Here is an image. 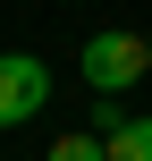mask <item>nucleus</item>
Wrapping results in <instances>:
<instances>
[{
  "instance_id": "f257e3e1",
  "label": "nucleus",
  "mask_w": 152,
  "mask_h": 161,
  "mask_svg": "<svg viewBox=\"0 0 152 161\" xmlns=\"http://www.w3.org/2000/svg\"><path fill=\"white\" fill-rule=\"evenodd\" d=\"M144 68H152V42H135V34H93V42H85V85H93V93L135 85Z\"/></svg>"
},
{
  "instance_id": "f03ea898",
  "label": "nucleus",
  "mask_w": 152,
  "mask_h": 161,
  "mask_svg": "<svg viewBox=\"0 0 152 161\" xmlns=\"http://www.w3.org/2000/svg\"><path fill=\"white\" fill-rule=\"evenodd\" d=\"M42 102H51V68H42V59H25V51H0V127L34 119Z\"/></svg>"
},
{
  "instance_id": "7ed1b4c3",
  "label": "nucleus",
  "mask_w": 152,
  "mask_h": 161,
  "mask_svg": "<svg viewBox=\"0 0 152 161\" xmlns=\"http://www.w3.org/2000/svg\"><path fill=\"white\" fill-rule=\"evenodd\" d=\"M110 161H152V119H118L110 127Z\"/></svg>"
},
{
  "instance_id": "20e7f679",
  "label": "nucleus",
  "mask_w": 152,
  "mask_h": 161,
  "mask_svg": "<svg viewBox=\"0 0 152 161\" xmlns=\"http://www.w3.org/2000/svg\"><path fill=\"white\" fill-rule=\"evenodd\" d=\"M42 161H110V136H102V127H85V136H59Z\"/></svg>"
}]
</instances>
